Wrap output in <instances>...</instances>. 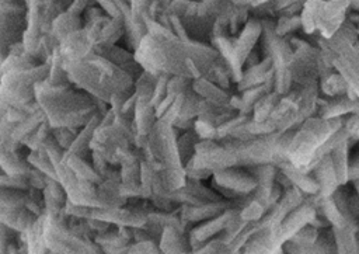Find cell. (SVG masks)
<instances>
[{
	"instance_id": "cell-1",
	"label": "cell",
	"mask_w": 359,
	"mask_h": 254,
	"mask_svg": "<svg viewBox=\"0 0 359 254\" xmlns=\"http://www.w3.org/2000/svg\"><path fill=\"white\" fill-rule=\"evenodd\" d=\"M135 59L153 74L202 77L210 72L220 53L212 44L196 42L171 35L146 34L133 51Z\"/></svg>"
},
{
	"instance_id": "cell-2",
	"label": "cell",
	"mask_w": 359,
	"mask_h": 254,
	"mask_svg": "<svg viewBox=\"0 0 359 254\" xmlns=\"http://www.w3.org/2000/svg\"><path fill=\"white\" fill-rule=\"evenodd\" d=\"M65 69L73 86L107 104L112 95L135 88V80L129 73L95 51L80 59L65 62Z\"/></svg>"
},
{
	"instance_id": "cell-3",
	"label": "cell",
	"mask_w": 359,
	"mask_h": 254,
	"mask_svg": "<svg viewBox=\"0 0 359 254\" xmlns=\"http://www.w3.org/2000/svg\"><path fill=\"white\" fill-rule=\"evenodd\" d=\"M35 100L50 128H83L97 112V98L76 86L35 84Z\"/></svg>"
},
{
	"instance_id": "cell-4",
	"label": "cell",
	"mask_w": 359,
	"mask_h": 254,
	"mask_svg": "<svg viewBox=\"0 0 359 254\" xmlns=\"http://www.w3.org/2000/svg\"><path fill=\"white\" fill-rule=\"evenodd\" d=\"M178 131L168 119L158 118L142 147L144 160L150 161L161 175L168 191L181 188L187 181L185 167L177 149Z\"/></svg>"
},
{
	"instance_id": "cell-5",
	"label": "cell",
	"mask_w": 359,
	"mask_h": 254,
	"mask_svg": "<svg viewBox=\"0 0 359 254\" xmlns=\"http://www.w3.org/2000/svg\"><path fill=\"white\" fill-rule=\"evenodd\" d=\"M342 116L327 119L313 115L307 118L294 129L289 145L287 160L292 164L310 171L316 163L318 150L332 136V133L342 128Z\"/></svg>"
},
{
	"instance_id": "cell-6",
	"label": "cell",
	"mask_w": 359,
	"mask_h": 254,
	"mask_svg": "<svg viewBox=\"0 0 359 254\" xmlns=\"http://www.w3.org/2000/svg\"><path fill=\"white\" fill-rule=\"evenodd\" d=\"M42 240L49 253H102L93 237L81 234L73 226L65 208L59 213H42Z\"/></svg>"
},
{
	"instance_id": "cell-7",
	"label": "cell",
	"mask_w": 359,
	"mask_h": 254,
	"mask_svg": "<svg viewBox=\"0 0 359 254\" xmlns=\"http://www.w3.org/2000/svg\"><path fill=\"white\" fill-rule=\"evenodd\" d=\"M49 63L31 69L10 70L0 76V119L11 107H24L35 100V84L45 81Z\"/></svg>"
},
{
	"instance_id": "cell-8",
	"label": "cell",
	"mask_w": 359,
	"mask_h": 254,
	"mask_svg": "<svg viewBox=\"0 0 359 254\" xmlns=\"http://www.w3.org/2000/svg\"><path fill=\"white\" fill-rule=\"evenodd\" d=\"M348 13V0H307L300 11L302 29L306 35L327 39L346 21Z\"/></svg>"
},
{
	"instance_id": "cell-9",
	"label": "cell",
	"mask_w": 359,
	"mask_h": 254,
	"mask_svg": "<svg viewBox=\"0 0 359 254\" xmlns=\"http://www.w3.org/2000/svg\"><path fill=\"white\" fill-rule=\"evenodd\" d=\"M115 112V121L109 125H98L90 142L91 152L98 153L108 163L119 166L118 156L123 149L135 146L136 128L133 116Z\"/></svg>"
},
{
	"instance_id": "cell-10",
	"label": "cell",
	"mask_w": 359,
	"mask_h": 254,
	"mask_svg": "<svg viewBox=\"0 0 359 254\" xmlns=\"http://www.w3.org/2000/svg\"><path fill=\"white\" fill-rule=\"evenodd\" d=\"M259 52L262 58L268 56L272 60L273 67V91L280 95L286 94L293 81L289 70V63L293 55V49L289 41L283 36H279L275 32V20L264 18L262 20V35H261Z\"/></svg>"
},
{
	"instance_id": "cell-11",
	"label": "cell",
	"mask_w": 359,
	"mask_h": 254,
	"mask_svg": "<svg viewBox=\"0 0 359 254\" xmlns=\"http://www.w3.org/2000/svg\"><path fill=\"white\" fill-rule=\"evenodd\" d=\"M72 0H27V29L22 38L24 49L34 56L39 41L52 29L53 20L67 10Z\"/></svg>"
},
{
	"instance_id": "cell-12",
	"label": "cell",
	"mask_w": 359,
	"mask_h": 254,
	"mask_svg": "<svg viewBox=\"0 0 359 254\" xmlns=\"http://www.w3.org/2000/svg\"><path fill=\"white\" fill-rule=\"evenodd\" d=\"M293 49V55L289 63V70L293 84L299 86H314L320 83L318 58L320 48L303 38L292 35L286 38Z\"/></svg>"
},
{
	"instance_id": "cell-13",
	"label": "cell",
	"mask_w": 359,
	"mask_h": 254,
	"mask_svg": "<svg viewBox=\"0 0 359 254\" xmlns=\"http://www.w3.org/2000/svg\"><path fill=\"white\" fill-rule=\"evenodd\" d=\"M27 29L25 1L17 0L0 4V65L10 49L22 42Z\"/></svg>"
},
{
	"instance_id": "cell-14",
	"label": "cell",
	"mask_w": 359,
	"mask_h": 254,
	"mask_svg": "<svg viewBox=\"0 0 359 254\" xmlns=\"http://www.w3.org/2000/svg\"><path fill=\"white\" fill-rule=\"evenodd\" d=\"M212 187L223 198L237 199L252 194L257 187V180L247 167L234 166L213 173Z\"/></svg>"
},
{
	"instance_id": "cell-15",
	"label": "cell",
	"mask_w": 359,
	"mask_h": 254,
	"mask_svg": "<svg viewBox=\"0 0 359 254\" xmlns=\"http://www.w3.org/2000/svg\"><path fill=\"white\" fill-rule=\"evenodd\" d=\"M338 72L348 83L349 88L359 98V39L346 45L328 56Z\"/></svg>"
},
{
	"instance_id": "cell-16",
	"label": "cell",
	"mask_w": 359,
	"mask_h": 254,
	"mask_svg": "<svg viewBox=\"0 0 359 254\" xmlns=\"http://www.w3.org/2000/svg\"><path fill=\"white\" fill-rule=\"evenodd\" d=\"M178 206L180 205H203L209 202H217L223 198L213 187L209 188L202 184L201 180L187 178L185 184L167 194Z\"/></svg>"
},
{
	"instance_id": "cell-17",
	"label": "cell",
	"mask_w": 359,
	"mask_h": 254,
	"mask_svg": "<svg viewBox=\"0 0 359 254\" xmlns=\"http://www.w3.org/2000/svg\"><path fill=\"white\" fill-rule=\"evenodd\" d=\"M229 208H238L237 199H222L203 205H180V218L187 232H189V229L196 223L215 218Z\"/></svg>"
},
{
	"instance_id": "cell-18",
	"label": "cell",
	"mask_w": 359,
	"mask_h": 254,
	"mask_svg": "<svg viewBox=\"0 0 359 254\" xmlns=\"http://www.w3.org/2000/svg\"><path fill=\"white\" fill-rule=\"evenodd\" d=\"M314 196L316 195H306L304 199L286 215V218L282 222V241L283 243L286 240H289L303 226L311 223V220L316 218L317 208H316Z\"/></svg>"
},
{
	"instance_id": "cell-19",
	"label": "cell",
	"mask_w": 359,
	"mask_h": 254,
	"mask_svg": "<svg viewBox=\"0 0 359 254\" xmlns=\"http://www.w3.org/2000/svg\"><path fill=\"white\" fill-rule=\"evenodd\" d=\"M262 35V20L251 15L241 31L234 36V52L241 66H244L248 55L255 49Z\"/></svg>"
},
{
	"instance_id": "cell-20",
	"label": "cell",
	"mask_w": 359,
	"mask_h": 254,
	"mask_svg": "<svg viewBox=\"0 0 359 254\" xmlns=\"http://www.w3.org/2000/svg\"><path fill=\"white\" fill-rule=\"evenodd\" d=\"M94 51L97 53H100L101 56L107 58L109 62H112L119 69L129 73L133 77V80H136L140 76V73L143 72L142 66L135 59L133 52H129L125 48H121L118 45H95Z\"/></svg>"
},
{
	"instance_id": "cell-21",
	"label": "cell",
	"mask_w": 359,
	"mask_h": 254,
	"mask_svg": "<svg viewBox=\"0 0 359 254\" xmlns=\"http://www.w3.org/2000/svg\"><path fill=\"white\" fill-rule=\"evenodd\" d=\"M95 48L94 42L90 39L87 31L84 28L72 32L59 44V53L65 62L80 59Z\"/></svg>"
},
{
	"instance_id": "cell-22",
	"label": "cell",
	"mask_w": 359,
	"mask_h": 254,
	"mask_svg": "<svg viewBox=\"0 0 359 254\" xmlns=\"http://www.w3.org/2000/svg\"><path fill=\"white\" fill-rule=\"evenodd\" d=\"M237 209L238 208H229L223 213H220L215 218H210L208 220L196 223L195 226H192L189 229V232H188L189 237L205 244V241H208L212 237L219 236L227 227L230 219L233 218V215L236 213Z\"/></svg>"
},
{
	"instance_id": "cell-23",
	"label": "cell",
	"mask_w": 359,
	"mask_h": 254,
	"mask_svg": "<svg viewBox=\"0 0 359 254\" xmlns=\"http://www.w3.org/2000/svg\"><path fill=\"white\" fill-rule=\"evenodd\" d=\"M310 173L313 174V177L316 178L317 184H318V196L327 198L331 196L335 189L338 188V181H337V175L334 171V166H332V160H331V154H325L323 159H320L310 170Z\"/></svg>"
},
{
	"instance_id": "cell-24",
	"label": "cell",
	"mask_w": 359,
	"mask_h": 254,
	"mask_svg": "<svg viewBox=\"0 0 359 254\" xmlns=\"http://www.w3.org/2000/svg\"><path fill=\"white\" fill-rule=\"evenodd\" d=\"M273 67H272V60L271 58L265 56L262 58L257 65L243 69V74L240 81L236 84L237 90L241 93L247 88L259 86L262 83H266L273 79Z\"/></svg>"
},
{
	"instance_id": "cell-25",
	"label": "cell",
	"mask_w": 359,
	"mask_h": 254,
	"mask_svg": "<svg viewBox=\"0 0 359 254\" xmlns=\"http://www.w3.org/2000/svg\"><path fill=\"white\" fill-rule=\"evenodd\" d=\"M158 247L161 253H192L189 233L177 226L163 227L161 236L158 239Z\"/></svg>"
},
{
	"instance_id": "cell-26",
	"label": "cell",
	"mask_w": 359,
	"mask_h": 254,
	"mask_svg": "<svg viewBox=\"0 0 359 254\" xmlns=\"http://www.w3.org/2000/svg\"><path fill=\"white\" fill-rule=\"evenodd\" d=\"M359 100L351 98L348 94L330 97L328 100L318 98L317 114L321 118H338L348 114H355Z\"/></svg>"
},
{
	"instance_id": "cell-27",
	"label": "cell",
	"mask_w": 359,
	"mask_h": 254,
	"mask_svg": "<svg viewBox=\"0 0 359 254\" xmlns=\"http://www.w3.org/2000/svg\"><path fill=\"white\" fill-rule=\"evenodd\" d=\"M278 168L287 177L292 185L299 188L304 195H317L318 194V184L310 171H306L289 160L283 161L278 166Z\"/></svg>"
},
{
	"instance_id": "cell-28",
	"label": "cell",
	"mask_w": 359,
	"mask_h": 254,
	"mask_svg": "<svg viewBox=\"0 0 359 254\" xmlns=\"http://www.w3.org/2000/svg\"><path fill=\"white\" fill-rule=\"evenodd\" d=\"M192 90L202 98L217 107H231L230 101L233 94L229 90L212 83L203 76L192 80Z\"/></svg>"
},
{
	"instance_id": "cell-29",
	"label": "cell",
	"mask_w": 359,
	"mask_h": 254,
	"mask_svg": "<svg viewBox=\"0 0 359 254\" xmlns=\"http://www.w3.org/2000/svg\"><path fill=\"white\" fill-rule=\"evenodd\" d=\"M157 119L158 118L156 115V108L150 104V97L137 95L135 114H133L136 135L147 136Z\"/></svg>"
},
{
	"instance_id": "cell-30",
	"label": "cell",
	"mask_w": 359,
	"mask_h": 254,
	"mask_svg": "<svg viewBox=\"0 0 359 254\" xmlns=\"http://www.w3.org/2000/svg\"><path fill=\"white\" fill-rule=\"evenodd\" d=\"M63 163H65L79 178L88 180V181H91V182H94V184H101V182L104 181V177L93 167V164H91L87 159H84V157H81V156H79V154H76V153H73V152H70V150H66V152H65Z\"/></svg>"
},
{
	"instance_id": "cell-31",
	"label": "cell",
	"mask_w": 359,
	"mask_h": 254,
	"mask_svg": "<svg viewBox=\"0 0 359 254\" xmlns=\"http://www.w3.org/2000/svg\"><path fill=\"white\" fill-rule=\"evenodd\" d=\"M101 118H102V112H97L83 128H80L76 139L73 140L72 146L69 147L70 152L88 159L91 157V149H90V142L93 139V135L95 132V129L98 128V125L101 123Z\"/></svg>"
},
{
	"instance_id": "cell-32",
	"label": "cell",
	"mask_w": 359,
	"mask_h": 254,
	"mask_svg": "<svg viewBox=\"0 0 359 254\" xmlns=\"http://www.w3.org/2000/svg\"><path fill=\"white\" fill-rule=\"evenodd\" d=\"M83 17L74 13H70L69 10H65L60 13L52 22L50 34L57 39L63 41L67 35H70L74 31H79L83 28Z\"/></svg>"
},
{
	"instance_id": "cell-33",
	"label": "cell",
	"mask_w": 359,
	"mask_h": 254,
	"mask_svg": "<svg viewBox=\"0 0 359 254\" xmlns=\"http://www.w3.org/2000/svg\"><path fill=\"white\" fill-rule=\"evenodd\" d=\"M331 160L339 185L349 182V139L338 145L331 153Z\"/></svg>"
},
{
	"instance_id": "cell-34",
	"label": "cell",
	"mask_w": 359,
	"mask_h": 254,
	"mask_svg": "<svg viewBox=\"0 0 359 254\" xmlns=\"http://www.w3.org/2000/svg\"><path fill=\"white\" fill-rule=\"evenodd\" d=\"M45 121H46V115L41 108L36 109L35 112L29 114L25 119H22L21 122L14 125V128L11 131L13 140L22 143Z\"/></svg>"
},
{
	"instance_id": "cell-35",
	"label": "cell",
	"mask_w": 359,
	"mask_h": 254,
	"mask_svg": "<svg viewBox=\"0 0 359 254\" xmlns=\"http://www.w3.org/2000/svg\"><path fill=\"white\" fill-rule=\"evenodd\" d=\"M125 35V22L122 17H108L102 25L97 45H116Z\"/></svg>"
},
{
	"instance_id": "cell-36",
	"label": "cell",
	"mask_w": 359,
	"mask_h": 254,
	"mask_svg": "<svg viewBox=\"0 0 359 254\" xmlns=\"http://www.w3.org/2000/svg\"><path fill=\"white\" fill-rule=\"evenodd\" d=\"M205 11L216 21L229 24L230 17L236 11L237 6L233 0H201Z\"/></svg>"
},
{
	"instance_id": "cell-37",
	"label": "cell",
	"mask_w": 359,
	"mask_h": 254,
	"mask_svg": "<svg viewBox=\"0 0 359 254\" xmlns=\"http://www.w3.org/2000/svg\"><path fill=\"white\" fill-rule=\"evenodd\" d=\"M199 140H201V138L198 136V133L195 132L194 128L187 129L181 135H178V138H177V149H178V154H180V159H181L184 166L195 156L196 143Z\"/></svg>"
},
{
	"instance_id": "cell-38",
	"label": "cell",
	"mask_w": 359,
	"mask_h": 254,
	"mask_svg": "<svg viewBox=\"0 0 359 254\" xmlns=\"http://www.w3.org/2000/svg\"><path fill=\"white\" fill-rule=\"evenodd\" d=\"M331 229L337 243V253H356V227L348 225Z\"/></svg>"
},
{
	"instance_id": "cell-39",
	"label": "cell",
	"mask_w": 359,
	"mask_h": 254,
	"mask_svg": "<svg viewBox=\"0 0 359 254\" xmlns=\"http://www.w3.org/2000/svg\"><path fill=\"white\" fill-rule=\"evenodd\" d=\"M280 100V94L276 91H269L264 94L252 107V119L254 121H266L269 119L273 108Z\"/></svg>"
},
{
	"instance_id": "cell-40",
	"label": "cell",
	"mask_w": 359,
	"mask_h": 254,
	"mask_svg": "<svg viewBox=\"0 0 359 254\" xmlns=\"http://www.w3.org/2000/svg\"><path fill=\"white\" fill-rule=\"evenodd\" d=\"M318 87L327 97H335V95L346 94L348 88H349L346 80L338 72H334L332 74L321 79L320 83H318Z\"/></svg>"
},
{
	"instance_id": "cell-41",
	"label": "cell",
	"mask_w": 359,
	"mask_h": 254,
	"mask_svg": "<svg viewBox=\"0 0 359 254\" xmlns=\"http://www.w3.org/2000/svg\"><path fill=\"white\" fill-rule=\"evenodd\" d=\"M27 160H28V163H29L32 167L38 168L39 171H42V173L46 174L48 177L57 180L55 164L52 163V160L49 159V156L46 154V152L43 150V147L36 149V150H29V153H28V156H27Z\"/></svg>"
},
{
	"instance_id": "cell-42",
	"label": "cell",
	"mask_w": 359,
	"mask_h": 254,
	"mask_svg": "<svg viewBox=\"0 0 359 254\" xmlns=\"http://www.w3.org/2000/svg\"><path fill=\"white\" fill-rule=\"evenodd\" d=\"M302 29L300 14L297 15H279L275 20V32L279 36L289 38L296 34V31Z\"/></svg>"
},
{
	"instance_id": "cell-43",
	"label": "cell",
	"mask_w": 359,
	"mask_h": 254,
	"mask_svg": "<svg viewBox=\"0 0 359 254\" xmlns=\"http://www.w3.org/2000/svg\"><path fill=\"white\" fill-rule=\"evenodd\" d=\"M52 133V128L48 122V119L45 122H42L24 142L22 145H25L29 150H36L42 147V143L45 142V139Z\"/></svg>"
},
{
	"instance_id": "cell-44",
	"label": "cell",
	"mask_w": 359,
	"mask_h": 254,
	"mask_svg": "<svg viewBox=\"0 0 359 254\" xmlns=\"http://www.w3.org/2000/svg\"><path fill=\"white\" fill-rule=\"evenodd\" d=\"M80 129L77 128H67V126H60V128H52V135L56 139V142L65 149L69 150L72 146L73 140L76 139L77 133Z\"/></svg>"
},
{
	"instance_id": "cell-45",
	"label": "cell",
	"mask_w": 359,
	"mask_h": 254,
	"mask_svg": "<svg viewBox=\"0 0 359 254\" xmlns=\"http://www.w3.org/2000/svg\"><path fill=\"white\" fill-rule=\"evenodd\" d=\"M20 236H21V232H18L17 229L0 220V253H7L8 246L17 241Z\"/></svg>"
},
{
	"instance_id": "cell-46",
	"label": "cell",
	"mask_w": 359,
	"mask_h": 254,
	"mask_svg": "<svg viewBox=\"0 0 359 254\" xmlns=\"http://www.w3.org/2000/svg\"><path fill=\"white\" fill-rule=\"evenodd\" d=\"M154 0H129L130 17L133 22H143V14H146Z\"/></svg>"
},
{
	"instance_id": "cell-47",
	"label": "cell",
	"mask_w": 359,
	"mask_h": 254,
	"mask_svg": "<svg viewBox=\"0 0 359 254\" xmlns=\"http://www.w3.org/2000/svg\"><path fill=\"white\" fill-rule=\"evenodd\" d=\"M128 253H146V254H156L161 253L158 247V241L156 240H140V241H132V244L128 248Z\"/></svg>"
},
{
	"instance_id": "cell-48",
	"label": "cell",
	"mask_w": 359,
	"mask_h": 254,
	"mask_svg": "<svg viewBox=\"0 0 359 254\" xmlns=\"http://www.w3.org/2000/svg\"><path fill=\"white\" fill-rule=\"evenodd\" d=\"M171 76H167V74H161L158 76V80H157V84L154 87V91H153V95H151V100H150V104L156 108V105H158L163 98L167 95V83H168V79Z\"/></svg>"
},
{
	"instance_id": "cell-49",
	"label": "cell",
	"mask_w": 359,
	"mask_h": 254,
	"mask_svg": "<svg viewBox=\"0 0 359 254\" xmlns=\"http://www.w3.org/2000/svg\"><path fill=\"white\" fill-rule=\"evenodd\" d=\"M344 129L348 133L349 139L359 140V115L349 114V116L344 119Z\"/></svg>"
},
{
	"instance_id": "cell-50",
	"label": "cell",
	"mask_w": 359,
	"mask_h": 254,
	"mask_svg": "<svg viewBox=\"0 0 359 254\" xmlns=\"http://www.w3.org/2000/svg\"><path fill=\"white\" fill-rule=\"evenodd\" d=\"M95 3H98V6L104 10V13L109 17H121L119 8L116 7L114 0H94Z\"/></svg>"
},
{
	"instance_id": "cell-51",
	"label": "cell",
	"mask_w": 359,
	"mask_h": 254,
	"mask_svg": "<svg viewBox=\"0 0 359 254\" xmlns=\"http://www.w3.org/2000/svg\"><path fill=\"white\" fill-rule=\"evenodd\" d=\"M91 1H94V0H72V3H70V6L67 7V10H69L70 13H74V14L81 15V14L84 13V10H86L87 7H90V3H91Z\"/></svg>"
},
{
	"instance_id": "cell-52",
	"label": "cell",
	"mask_w": 359,
	"mask_h": 254,
	"mask_svg": "<svg viewBox=\"0 0 359 254\" xmlns=\"http://www.w3.org/2000/svg\"><path fill=\"white\" fill-rule=\"evenodd\" d=\"M359 180V152L349 159V182Z\"/></svg>"
},
{
	"instance_id": "cell-53",
	"label": "cell",
	"mask_w": 359,
	"mask_h": 254,
	"mask_svg": "<svg viewBox=\"0 0 359 254\" xmlns=\"http://www.w3.org/2000/svg\"><path fill=\"white\" fill-rule=\"evenodd\" d=\"M233 1H234L236 6H243V7H247V8L252 10V8H255V7L261 6V4H265V3H268L271 0H233Z\"/></svg>"
},
{
	"instance_id": "cell-54",
	"label": "cell",
	"mask_w": 359,
	"mask_h": 254,
	"mask_svg": "<svg viewBox=\"0 0 359 254\" xmlns=\"http://www.w3.org/2000/svg\"><path fill=\"white\" fill-rule=\"evenodd\" d=\"M349 1V11L359 13V0H348Z\"/></svg>"
},
{
	"instance_id": "cell-55",
	"label": "cell",
	"mask_w": 359,
	"mask_h": 254,
	"mask_svg": "<svg viewBox=\"0 0 359 254\" xmlns=\"http://www.w3.org/2000/svg\"><path fill=\"white\" fill-rule=\"evenodd\" d=\"M352 184H353V187H355V189L358 191V194H359V180H353V181H351Z\"/></svg>"
},
{
	"instance_id": "cell-56",
	"label": "cell",
	"mask_w": 359,
	"mask_h": 254,
	"mask_svg": "<svg viewBox=\"0 0 359 254\" xmlns=\"http://www.w3.org/2000/svg\"><path fill=\"white\" fill-rule=\"evenodd\" d=\"M170 1H172V0H170ZM191 1H201V0H191Z\"/></svg>"
},
{
	"instance_id": "cell-57",
	"label": "cell",
	"mask_w": 359,
	"mask_h": 254,
	"mask_svg": "<svg viewBox=\"0 0 359 254\" xmlns=\"http://www.w3.org/2000/svg\"><path fill=\"white\" fill-rule=\"evenodd\" d=\"M0 173H1V168H0Z\"/></svg>"
},
{
	"instance_id": "cell-58",
	"label": "cell",
	"mask_w": 359,
	"mask_h": 254,
	"mask_svg": "<svg viewBox=\"0 0 359 254\" xmlns=\"http://www.w3.org/2000/svg\"><path fill=\"white\" fill-rule=\"evenodd\" d=\"M24 1H27V0H24Z\"/></svg>"
}]
</instances>
